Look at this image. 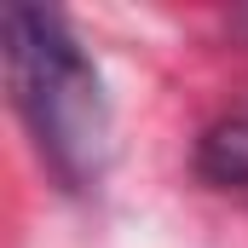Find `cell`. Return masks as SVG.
Listing matches in <instances>:
<instances>
[{"instance_id": "cell-1", "label": "cell", "mask_w": 248, "mask_h": 248, "mask_svg": "<svg viewBox=\"0 0 248 248\" xmlns=\"http://www.w3.org/2000/svg\"><path fill=\"white\" fill-rule=\"evenodd\" d=\"M0 46H6L12 98L35 133L41 156L58 168L63 185H93L110 156V104H104L98 69L69 35V23L46 6L12 0L0 12Z\"/></svg>"}, {"instance_id": "cell-3", "label": "cell", "mask_w": 248, "mask_h": 248, "mask_svg": "<svg viewBox=\"0 0 248 248\" xmlns=\"http://www.w3.org/2000/svg\"><path fill=\"white\" fill-rule=\"evenodd\" d=\"M237 23H248V12H243V17H237Z\"/></svg>"}, {"instance_id": "cell-2", "label": "cell", "mask_w": 248, "mask_h": 248, "mask_svg": "<svg viewBox=\"0 0 248 248\" xmlns=\"http://www.w3.org/2000/svg\"><path fill=\"white\" fill-rule=\"evenodd\" d=\"M202 173L219 185H248V110L202 139Z\"/></svg>"}]
</instances>
